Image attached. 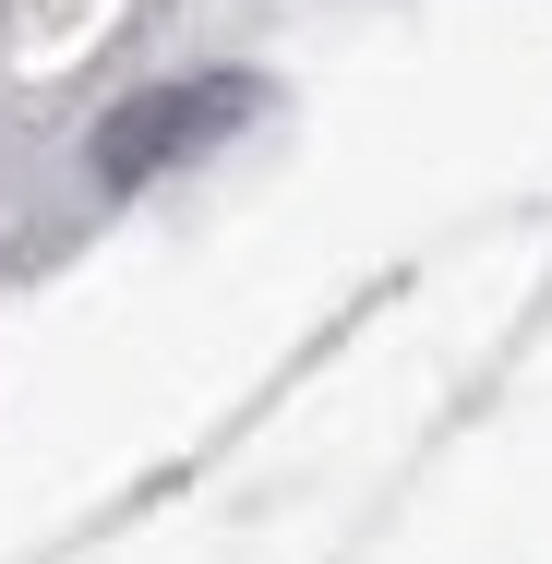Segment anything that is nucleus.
Instances as JSON below:
<instances>
[{"label":"nucleus","instance_id":"obj_1","mask_svg":"<svg viewBox=\"0 0 552 564\" xmlns=\"http://www.w3.org/2000/svg\"><path fill=\"white\" fill-rule=\"evenodd\" d=\"M240 109H252V85H240V73H193V85H156V97L109 109V132H97V181H156V169H181L193 144H217Z\"/></svg>","mask_w":552,"mask_h":564}]
</instances>
